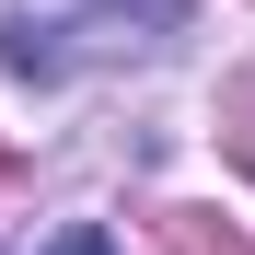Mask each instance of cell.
<instances>
[{"label":"cell","instance_id":"3","mask_svg":"<svg viewBox=\"0 0 255 255\" xmlns=\"http://www.w3.org/2000/svg\"><path fill=\"white\" fill-rule=\"evenodd\" d=\"M12 174H23V162H12V151H0V197H12Z\"/></svg>","mask_w":255,"mask_h":255},{"label":"cell","instance_id":"2","mask_svg":"<svg viewBox=\"0 0 255 255\" xmlns=\"http://www.w3.org/2000/svg\"><path fill=\"white\" fill-rule=\"evenodd\" d=\"M47 255H116V232H93V221H70V232H58Z\"/></svg>","mask_w":255,"mask_h":255},{"label":"cell","instance_id":"1","mask_svg":"<svg viewBox=\"0 0 255 255\" xmlns=\"http://www.w3.org/2000/svg\"><path fill=\"white\" fill-rule=\"evenodd\" d=\"M162 244H174V255H255L244 232H221V221H209V209H162Z\"/></svg>","mask_w":255,"mask_h":255}]
</instances>
